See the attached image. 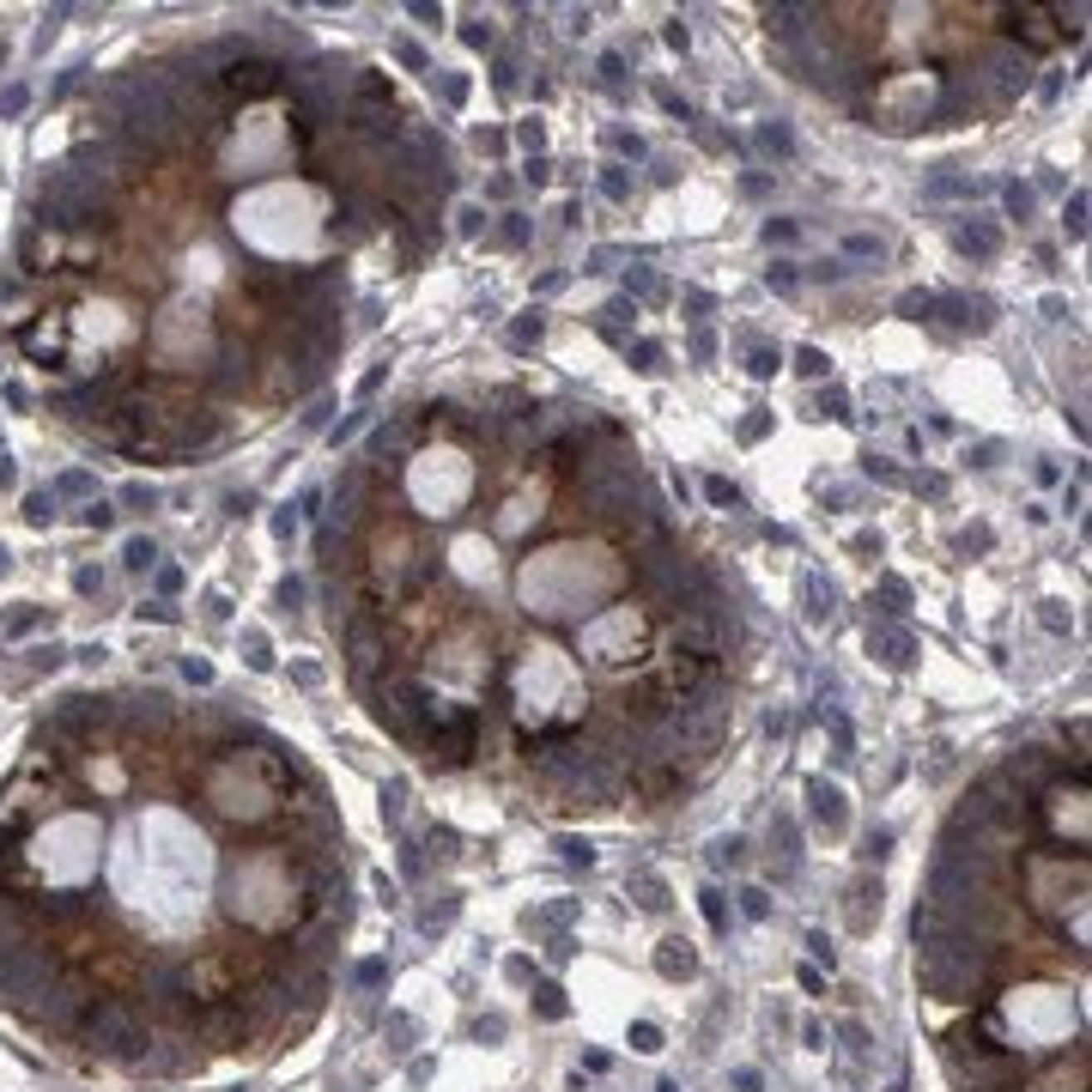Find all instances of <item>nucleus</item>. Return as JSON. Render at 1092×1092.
<instances>
[{"label": "nucleus", "instance_id": "nucleus-9", "mask_svg": "<svg viewBox=\"0 0 1092 1092\" xmlns=\"http://www.w3.org/2000/svg\"><path fill=\"white\" fill-rule=\"evenodd\" d=\"M868 650L880 656L886 668H910V637H904V631H886V626L874 631V626H868Z\"/></svg>", "mask_w": 1092, "mask_h": 1092}, {"label": "nucleus", "instance_id": "nucleus-16", "mask_svg": "<svg viewBox=\"0 0 1092 1092\" xmlns=\"http://www.w3.org/2000/svg\"><path fill=\"white\" fill-rule=\"evenodd\" d=\"M631 1050H637V1056H656V1050H661V1026H650V1020H637L631 1026V1038H626Z\"/></svg>", "mask_w": 1092, "mask_h": 1092}, {"label": "nucleus", "instance_id": "nucleus-24", "mask_svg": "<svg viewBox=\"0 0 1092 1092\" xmlns=\"http://www.w3.org/2000/svg\"><path fill=\"white\" fill-rule=\"evenodd\" d=\"M777 364H783V358H777V346H753V353H747V370H753V377H771Z\"/></svg>", "mask_w": 1092, "mask_h": 1092}, {"label": "nucleus", "instance_id": "nucleus-23", "mask_svg": "<svg viewBox=\"0 0 1092 1092\" xmlns=\"http://www.w3.org/2000/svg\"><path fill=\"white\" fill-rule=\"evenodd\" d=\"M826 353H819V346H802V353H795V370H802V377H826Z\"/></svg>", "mask_w": 1092, "mask_h": 1092}, {"label": "nucleus", "instance_id": "nucleus-41", "mask_svg": "<svg viewBox=\"0 0 1092 1092\" xmlns=\"http://www.w3.org/2000/svg\"><path fill=\"white\" fill-rule=\"evenodd\" d=\"M504 977H510V983H529V977H534V965H529V959H522V953H516V959L504 965Z\"/></svg>", "mask_w": 1092, "mask_h": 1092}, {"label": "nucleus", "instance_id": "nucleus-14", "mask_svg": "<svg viewBox=\"0 0 1092 1092\" xmlns=\"http://www.w3.org/2000/svg\"><path fill=\"white\" fill-rule=\"evenodd\" d=\"M704 498L716 504V510H740V485H729L723 474H710V480H704Z\"/></svg>", "mask_w": 1092, "mask_h": 1092}, {"label": "nucleus", "instance_id": "nucleus-47", "mask_svg": "<svg viewBox=\"0 0 1092 1092\" xmlns=\"http://www.w3.org/2000/svg\"><path fill=\"white\" fill-rule=\"evenodd\" d=\"M626 291H643V298H650V291H656V280H650V273L637 267V273H626Z\"/></svg>", "mask_w": 1092, "mask_h": 1092}, {"label": "nucleus", "instance_id": "nucleus-22", "mask_svg": "<svg viewBox=\"0 0 1092 1092\" xmlns=\"http://www.w3.org/2000/svg\"><path fill=\"white\" fill-rule=\"evenodd\" d=\"M437 97H443L450 110H461V104H467V80H461V73H443V80H437Z\"/></svg>", "mask_w": 1092, "mask_h": 1092}, {"label": "nucleus", "instance_id": "nucleus-43", "mask_svg": "<svg viewBox=\"0 0 1092 1092\" xmlns=\"http://www.w3.org/2000/svg\"><path fill=\"white\" fill-rule=\"evenodd\" d=\"M868 474H874V480H892V485H899V467H892V461H880V456H868Z\"/></svg>", "mask_w": 1092, "mask_h": 1092}, {"label": "nucleus", "instance_id": "nucleus-17", "mask_svg": "<svg viewBox=\"0 0 1092 1092\" xmlns=\"http://www.w3.org/2000/svg\"><path fill=\"white\" fill-rule=\"evenodd\" d=\"M807 601H813V607H807L813 619H831V613H837V607H831V601H837L831 583H819V577H807Z\"/></svg>", "mask_w": 1092, "mask_h": 1092}, {"label": "nucleus", "instance_id": "nucleus-46", "mask_svg": "<svg viewBox=\"0 0 1092 1092\" xmlns=\"http://www.w3.org/2000/svg\"><path fill=\"white\" fill-rule=\"evenodd\" d=\"M183 674H188V680H194V686H207V680H212V668H207V661H194V656H188V661H183Z\"/></svg>", "mask_w": 1092, "mask_h": 1092}, {"label": "nucleus", "instance_id": "nucleus-10", "mask_svg": "<svg viewBox=\"0 0 1092 1092\" xmlns=\"http://www.w3.org/2000/svg\"><path fill=\"white\" fill-rule=\"evenodd\" d=\"M626 892H631L643 910H668V886H661V874H650V868H637L631 880H626Z\"/></svg>", "mask_w": 1092, "mask_h": 1092}, {"label": "nucleus", "instance_id": "nucleus-15", "mask_svg": "<svg viewBox=\"0 0 1092 1092\" xmlns=\"http://www.w3.org/2000/svg\"><path fill=\"white\" fill-rule=\"evenodd\" d=\"M1002 207H1007V219H1031V188L1026 183H1007L1002 188Z\"/></svg>", "mask_w": 1092, "mask_h": 1092}, {"label": "nucleus", "instance_id": "nucleus-44", "mask_svg": "<svg viewBox=\"0 0 1092 1092\" xmlns=\"http://www.w3.org/2000/svg\"><path fill=\"white\" fill-rule=\"evenodd\" d=\"M844 249H850V256H874V261H880V243H874V237H850Z\"/></svg>", "mask_w": 1092, "mask_h": 1092}, {"label": "nucleus", "instance_id": "nucleus-36", "mask_svg": "<svg viewBox=\"0 0 1092 1092\" xmlns=\"http://www.w3.org/2000/svg\"><path fill=\"white\" fill-rule=\"evenodd\" d=\"M152 558H158V553H152V540H128V564H134V571H146Z\"/></svg>", "mask_w": 1092, "mask_h": 1092}, {"label": "nucleus", "instance_id": "nucleus-32", "mask_svg": "<svg viewBox=\"0 0 1092 1092\" xmlns=\"http://www.w3.org/2000/svg\"><path fill=\"white\" fill-rule=\"evenodd\" d=\"M765 243H795V219H765Z\"/></svg>", "mask_w": 1092, "mask_h": 1092}, {"label": "nucleus", "instance_id": "nucleus-25", "mask_svg": "<svg viewBox=\"0 0 1092 1092\" xmlns=\"http://www.w3.org/2000/svg\"><path fill=\"white\" fill-rule=\"evenodd\" d=\"M516 140L529 146V158H540V146H546V128H540V115H529V122L516 128Z\"/></svg>", "mask_w": 1092, "mask_h": 1092}, {"label": "nucleus", "instance_id": "nucleus-37", "mask_svg": "<svg viewBox=\"0 0 1092 1092\" xmlns=\"http://www.w3.org/2000/svg\"><path fill=\"white\" fill-rule=\"evenodd\" d=\"M510 340H516V346H534V340H540V316H522Z\"/></svg>", "mask_w": 1092, "mask_h": 1092}, {"label": "nucleus", "instance_id": "nucleus-21", "mask_svg": "<svg viewBox=\"0 0 1092 1092\" xmlns=\"http://www.w3.org/2000/svg\"><path fill=\"white\" fill-rule=\"evenodd\" d=\"M740 916H753V923H765V916H771L765 886H747V892H740Z\"/></svg>", "mask_w": 1092, "mask_h": 1092}, {"label": "nucleus", "instance_id": "nucleus-3", "mask_svg": "<svg viewBox=\"0 0 1092 1092\" xmlns=\"http://www.w3.org/2000/svg\"><path fill=\"white\" fill-rule=\"evenodd\" d=\"M437 413H443V401H437ZM383 474H395L401 480V492H407V504H413L419 516H431V522H443V516H456L467 498H474V485H480V461H474V450L467 443H437V431H431V443H419L407 461H395V467H383Z\"/></svg>", "mask_w": 1092, "mask_h": 1092}, {"label": "nucleus", "instance_id": "nucleus-1", "mask_svg": "<svg viewBox=\"0 0 1092 1092\" xmlns=\"http://www.w3.org/2000/svg\"><path fill=\"white\" fill-rule=\"evenodd\" d=\"M631 583V553H626V540H553V546H540V553H529V564H522V577H516V595H522V607H529L534 619H546V626H564V619H595L601 607H613L619 589Z\"/></svg>", "mask_w": 1092, "mask_h": 1092}, {"label": "nucleus", "instance_id": "nucleus-27", "mask_svg": "<svg viewBox=\"0 0 1092 1092\" xmlns=\"http://www.w3.org/2000/svg\"><path fill=\"white\" fill-rule=\"evenodd\" d=\"M1062 225H1068V237H1080V231H1086V194H1068V212H1062Z\"/></svg>", "mask_w": 1092, "mask_h": 1092}, {"label": "nucleus", "instance_id": "nucleus-5", "mask_svg": "<svg viewBox=\"0 0 1092 1092\" xmlns=\"http://www.w3.org/2000/svg\"><path fill=\"white\" fill-rule=\"evenodd\" d=\"M1026 819H1031V837L1044 850L1086 856V771H1062L1056 783H1044L1026 802Z\"/></svg>", "mask_w": 1092, "mask_h": 1092}, {"label": "nucleus", "instance_id": "nucleus-48", "mask_svg": "<svg viewBox=\"0 0 1092 1092\" xmlns=\"http://www.w3.org/2000/svg\"><path fill=\"white\" fill-rule=\"evenodd\" d=\"M25 510H31V522H49V516H55V510H49V498H43V492H31V504H25Z\"/></svg>", "mask_w": 1092, "mask_h": 1092}, {"label": "nucleus", "instance_id": "nucleus-11", "mask_svg": "<svg viewBox=\"0 0 1092 1092\" xmlns=\"http://www.w3.org/2000/svg\"><path fill=\"white\" fill-rule=\"evenodd\" d=\"M959 249H965V256H996V249H1002V231L996 225H959Z\"/></svg>", "mask_w": 1092, "mask_h": 1092}, {"label": "nucleus", "instance_id": "nucleus-39", "mask_svg": "<svg viewBox=\"0 0 1092 1092\" xmlns=\"http://www.w3.org/2000/svg\"><path fill=\"white\" fill-rule=\"evenodd\" d=\"M388 383V364H377V370H370V377L358 383V401H370V395H377V388Z\"/></svg>", "mask_w": 1092, "mask_h": 1092}, {"label": "nucleus", "instance_id": "nucleus-33", "mask_svg": "<svg viewBox=\"0 0 1092 1092\" xmlns=\"http://www.w3.org/2000/svg\"><path fill=\"white\" fill-rule=\"evenodd\" d=\"M819 413H831V419H850V401H844V388H826V401H819Z\"/></svg>", "mask_w": 1092, "mask_h": 1092}, {"label": "nucleus", "instance_id": "nucleus-20", "mask_svg": "<svg viewBox=\"0 0 1092 1092\" xmlns=\"http://www.w3.org/2000/svg\"><path fill=\"white\" fill-rule=\"evenodd\" d=\"M601 194H607V201H626V194H631V177H626L619 164H607V170H601Z\"/></svg>", "mask_w": 1092, "mask_h": 1092}, {"label": "nucleus", "instance_id": "nucleus-52", "mask_svg": "<svg viewBox=\"0 0 1092 1092\" xmlns=\"http://www.w3.org/2000/svg\"><path fill=\"white\" fill-rule=\"evenodd\" d=\"M619 152H626V158H643V140H637V134H619V140H613Z\"/></svg>", "mask_w": 1092, "mask_h": 1092}, {"label": "nucleus", "instance_id": "nucleus-45", "mask_svg": "<svg viewBox=\"0 0 1092 1092\" xmlns=\"http://www.w3.org/2000/svg\"><path fill=\"white\" fill-rule=\"evenodd\" d=\"M158 589H164V595L183 589V571H177V564H164V571H158Z\"/></svg>", "mask_w": 1092, "mask_h": 1092}, {"label": "nucleus", "instance_id": "nucleus-18", "mask_svg": "<svg viewBox=\"0 0 1092 1092\" xmlns=\"http://www.w3.org/2000/svg\"><path fill=\"white\" fill-rule=\"evenodd\" d=\"M880 601H886V613H904V607H910L904 577H880Z\"/></svg>", "mask_w": 1092, "mask_h": 1092}, {"label": "nucleus", "instance_id": "nucleus-6", "mask_svg": "<svg viewBox=\"0 0 1092 1092\" xmlns=\"http://www.w3.org/2000/svg\"><path fill=\"white\" fill-rule=\"evenodd\" d=\"M1013 1092H1086V1044L1080 1050H1056L1038 1075H1020Z\"/></svg>", "mask_w": 1092, "mask_h": 1092}, {"label": "nucleus", "instance_id": "nucleus-12", "mask_svg": "<svg viewBox=\"0 0 1092 1092\" xmlns=\"http://www.w3.org/2000/svg\"><path fill=\"white\" fill-rule=\"evenodd\" d=\"M698 910H704L710 934H729V904H723V892H716V886H704V892H698Z\"/></svg>", "mask_w": 1092, "mask_h": 1092}, {"label": "nucleus", "instance_id": "nucleus-2", "mask_svg": "<svg viewBox=\"0 0 1092 1092\" xmlns=\"http://www.w3.org/2000/svg\"><path fill=\"white\" fill-rule=\"evenodd\" d=\"M1002 1002H983L977 1020L1020 1056V1050H1080V1002L1056 983H1026V989H996Z\"/></svg>", "mask_w": 1092, "mask_h": 1092}, {"label": "nucleus", "instance_id": "nucleus-49", "mask_svg": "<svg viewBox=\"0 0 1092 1092\" xmlns=\"http://www.w3.org/2000/svg\"><path fill=\"white\" fill-rule=\"evenodd\" d=\"M431 850H437V856H456V831H450V826L431 831Z\"/></svg>", "mask_w": 1092, "mask_h": 1092}, {"label": "nucleus", "instance_id": "nucleus-42", "mask_svg": "<svg viewBox=\"0 0 1092 1092\" xmlns=\"http://www.w3.org/2000/svg\"><path fill=\"white\" fill-rule=\"evenodd\" d=\"M765 425H771V419H758V413L740 419V443H758V437H765Z\"/></svg>", "mask_w": 1092, "mask_h": 1092}, {"label": "nucleus", "instance_id": "nucleus-54", "mask_svg": "<svg viewBox=\"0 0 1092 1092\" xmlns=\"http://www.w3.org/2000/svg\"><path fill=\"white\" fill-rule=\"evenodd\" d=\"M656 1092H680V1086H674V1080H661V1086H656Z\"/></svg>", "mask_w": 1092, "mask_h": 1092}, {"label": "nucleus", "instance_id": "nucleus-8", "mask_svg": "<svg viewBox=\"0 0 1092 1092\" xmlns=\"http://www.w3.org/2000/svg\"><path fill=\"white\" fill-rule=\"evenodd\" d=\"M807 802H813V819L826 831H844V789L837 783H807Z\"/></svg>", "mask_w": 1092, "mask_h": 1092}, {"label": "nucleus", "instance_id": "nucleus-53", "mask_svg": "<svg viewBox=\"0 0 1092 1092\" xmlns=\"http://www.w3.org/2000/svg\"><path fill=\"white\" fill-rule=\"evenodd\" d=\"M388 1038H395L388 1050H407V1020H401V1013H395V1020H388Z\"/></svg>", "mask_w": 1092, "mask_h": 1092}, {"label": "nucleus", "instance_id": "nucleus-50", "mask_svg": "<svg viewBox=\"0 0 1092 1092\" xmlns=\"http://www.w3.org/2000/svg\"><path fill=\"white\" fill-rule=\"evenodd\" d=\"M802 989H807V996H826V977H819L813 965H802Z\"/></svg>", "mask_w": 1092, "mask_h": 1092}, {"label": "nucleus", "instance_id": "nucleus-28", "mask_svg": "<svg viewBox=\"0 0 1092 1092\" xmlns=\"http://www.w3.org/2000/svg\"><path fill=\"white\" fill-rule=\"evenodd\" d=\"M498 243H504V249H516V243H529V225H522V212H510V219H504V231H498Z\"/></svg>", "mask_w": 1092, "mask_h": 1092}, {"label": "nucleus", "instance_id": "nucleus-30", "mask_svg": "<svg viewBox=\"0 0 1092 1092\" xmlns=\"http://www.w3.org/2000/svg\"><path fill=\"white\" fill-rule=\"evenodd\" d=\"M243 650H249V668H267V661H273V656H267V637H261V631H249V637H243Z\"/></svg>", "mask_w": 1092, "mask_h": 1092}, {"label": "nucleus", "instance_id": "nucleus-4", "mask_svg": "<svg viewBox=\"0 0 1092 1092\" xmlns=\"http://www.w3.org/2000/svg\"><path fill=\"white\" fill-rule=\"evenodd\" d=\"M941 1056L953 1068V1080H959L965 1092H983V1086H1013L1026 1075L1020 1056L989 1031L983 1020H965V1026H953L947 1038H941Z\"/></svg>", "mask_w": 1092, "mask_h": 1092}, {"label": "nucleus", "instance_id": "nucleus-38", "mask_svg": "<svg viewBox=\"0 0 1092 1092\" xmlns=\"http://www.w3.org/2000/svg\"><path fill=\"white\" fill-rule=\"evenodd\" d=\"M904 310V316H929V310H934V298H929V291H910V298L899 304Z\"/></svg>", "mask_w": 1092, "mask_h": 1092}, {"label": "nucleus", "instance_id": "nucleus-7", "mask_svg": "<svg viewBox=\"0 0 1092 1092\" xmlns=\"http://www.w3.org/2000/svg\"><path fill=\"white\" fill-rule=\"evenodd\" d=\"M656 971L668 983H686V977H698V953H692V941L686 934H668V941L656 947Z\"/></svg>", "mask_w": 1092, "mask_h": 1092}, {"label": "nucleus", "instance_id": "nucleus-19", "mask_svg": "<svg viewBox=\"0 0 1092 1092\" xmlns=\"http://www.w3.org/2000/svg\"><path fill=\"white\" fill-rule=\"evenodd\" d=\"M353 977H358V989H383L388 983V959H358Z\"/></svg>", "mask_w": 1092, "mask_h": 1092}, {"label": "nucleus", "instance_id": "nucleus-26", "mask_svg": "<svg viewBox=\"0 0 1092 1092\" xmlns=\"http://www.w3.org/2000/svg\"><path fill=\"white\" fill-rule=\"evenodd\" d=\"M407 813V783H383V819H401Z\"/></svg>", "mask_w": 1092, "mask_h": 1092}, {"label": "nucleus", "instance_id": "nucleus-29", "mask_svg": "<svg viewBox=\"0 0 1092 1092\" xmlns=\"http://www.w3.org/2000/svg\"><path fill=\"white\" fill-rule=\"evenodd\" d=\"M558 850H564V862H583V868L595 862V850L583 844V837H558Z\"/></svg>", "mask_w": 1092, "mask_h": 1092}, {"label": "nucleus", "instance_id": "nucleus-13", "mask_svg": "<svg viewBox=\"0 0 1092 1092\" xmlns=\"http://www.w3.org/2000/svg\"><path fill=\"white\" fill-rule=\"evenodd\" d=\"M534 1013H540V1020H564V1013H571L564 989H558V983H540V989H534Z\"/></svg>", "mask_w": 1092, "mask_h": 1092}, {"label": "nucleus", "instance_id": "nucleus-51", "mask_svg": "<svg viewBox=\"0 0 1092 1092\" xmlns=\"http://www.w3.org/2000/svg\"><path fill=\"white\" fill-rule=\"evenodd\" d=\"M461 37H467V43H474V49H485V43H492V25H467Z\"/></svg>", "mask_w": 1092, "mask_h": 1092}, {"label": "nucleus", "instance_id": "nucleus-31", "mask_svg": "<svg viewBox=\"0 0 1092 1092\" xmlns=\"http://www.w3.org/2000/svg\"><path fill=\"white\" fill-rule=\"evenodd\" d=\"M631 358H637V370H656V364H661V346H656V340H637Z\"/></svg>", "mask_w": 1092, "mask_h": 1092}, {"label": "nucleus", "instance_id": "nucleus-35", "mask_svg": "<svg viewBox=\"0 0 1092 1092\" xmlns=\"http://www.w3.org/2000/svg\"><path fill=\"white\" fill-rule=\"evenodd\" d=\"M710 856H716V862H740V856H747V837H723Z\"/></svg>", "mask_w": 1092, "mask_h": 1092}, {"label": "nucleus", "instance_id": "nucleus-40", "mask_svg": "<svg viewBox=\"0 0 1092 1092\" xmlns=\"http://www.w3.org/2000/svg\"><path fill=\"white\" fill-rule=\"evenodd\" d=\"M758 1086H765L758 1068H734V1092H758Z\"/></svg>", "mask_w": 1092, "mask_h": 1092}, {"label": "nucleus", "instance_id": "nucleus-34", "mask_svg": "<svg viewBox=\"0 0 1092 1092\" xmlns=\"http://www.w3.org/2000/svg\"><path fill=\"white\" fill-rule=\"evenodd\" d=\"M758 146H765V152H777V158H783V152H789V134H783V128H758Z\"/></svg>", "mask_w": 1092, "mask_h": 1092}]
</instances>
